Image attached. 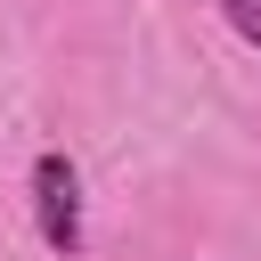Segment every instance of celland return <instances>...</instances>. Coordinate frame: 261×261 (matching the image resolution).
Listing matches in <instances>:
<instances>
[{"mask_svg": "<svg viewBox=\"0 0 261 261\" xmlns=\"http://www.w3.org/2000/svg\"><path fill=\"white\" fill-rule=\"evenodd\" d=\"M24 196H33L41 245H49L57 261H82V245H90V220H82V163H73L65 147H41L33 171H24Z\"/></svg>", "mask_w": 261, "mask_h": 261, "instance_id": "1", "label": "cell"}, {"mask_svg": "<svg viewBox=\"0 0 261 261\" xmlns=\"http://www.w3.org/2000/svg\"><path fill=\"white\" fill-rule=\"evenodd\" d=\"M220 16H228V33L245 41V49H261V0H212Z\"/></svg>", "mask_w": 261, "mask_h": 261, "instance_id": "2", "label": "cell"}]
</instances>
